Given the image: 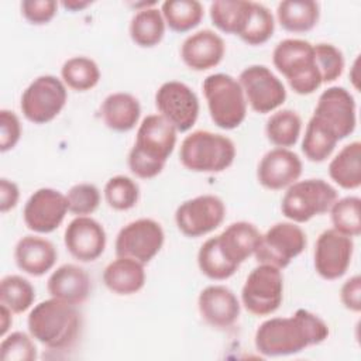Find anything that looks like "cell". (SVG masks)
Instances as JSON below:
<instances>
[{"label":"cell","mask_w":361,"mask_h":361,"mask_svg":"<svg viewBox=\"0 0 361 361\" xmlns=\"http://www.w3.org/2000/svg\"><path fill=\"white\" fill-rule=\"evenodd\" d=\"M329 337V326L317 314L298 309L289 317H272L262 322L254 336V344L265 357L292 355Z\"/></svg>","instance_id":"obj_1"},{"label":"cell","mask_w":361,"mask_h":361,"mask_svg":"<svg viewBox=\"0 0 361 361\" xmlns=\"http://www.w3.org/2000/svg\"><path fill=\"white\" fill-rule=\"evenodd\" d=\"M176 130L161 114H149L138 126L128 152V168L140 179L158 176L176 145Z\"/></svg>","instance_id":"obj_2"},{"label":"cell","mask_w":361,"mask_h":361,"mask_svg":"<svg viewBox=\"0 0 361 361\" xmlns=\"http://www.w3.org/2000/svg\"><path fill=\"white\" fill-rule=\"evenodd\" d=\"M30 334L49 350L71 348L82 331V314L75 305L51 298L32 307L27 319Z\"/></svg>","instance_id":"obj_3"},{"label":"cell","mask_w":361,"mask_h":361,"mask_svg":"<svg viewBox=\"0 0 361 361\" xmlns=\"http://www.w3.org/2000/svg\"><path fill=\"white\" fill-rule=\"evenodd\" d=\"M272 62L296 94H312L323 83L316 65L313 45L306 39H282L274 48Z\"/></svg>","instance_id":"obj_4"},{"label":"cell","mask_w":361,"mask_h":361,"mask_svg":"<svg viewBox=\"0 0 361 361\" xmlns=\"http://www.w3.org/2000/svg\"><path fill=\"white\" fill-rule=\"evenodd\" d=\"M235 152L231 138L207 130H196L183 138L179 161L192 172L219 173L233 165Z\"/></svg>","instance_id":"obj_5"},{"label":"cell","mask_w":361,"mask_h":361,"mask_svg":"<svg viewBox=\"0 0 361 361\" xmlns=\"http://www.w3.org/2000/svg\"><path fill=\"white\" fill-rule=\"evenodd\" d=\"M212 121L223 130H234L247 116V100L238 79L227 73H212L202 83Z\"/></svg>","instance_id":"obj_6"},{"label":"cell","mask_w":361,"mask_h":361,"mask_svg":"<svg viewBox=\"0 0 361 361\" xmlns=\"http://www.w3.org/2000/svg\"><path fill=\"white\" fill-rule=\"evenodd\" d=\"M337 200V189L327 180L310 178L292 183L281 202L282 214L293 223H306L324 214Z\"/></svg>","instance_id":"obj_7"},{"label":"cell","mask_w":361,"mask_h":361,"mask_svg":"<svg viewBox=\"0 0 361 361\" xmlns=\"http://www.w3.org/2000/svg\"><path fill=\"white\" fill-rule=\"evenodd\" d=\"M283 299V275L279 268L259 264L247 276L241 289V303L254 316L276 312Z\"/></svg>","instance_id":"obj_8"},{"label":"cell","mask_w":361,"mask_h":361,"mask_svg":"<svg viewBox=\"0 0 361 361\" xmlns=\"http://www.w3.org/2000/svg\"><path fill=\"white\" fill-rule=\"evenodd\" d=\"M68 100L66 85L54 75L35 78L23 92L20 109L24 117L34 124L52 121Z\"/></svg>","instance_id":"obj_9"},{"label":"cell","mask_w":361,"mask_h":361,"mask_svg":"<svg viewBox=\"0 0 361 361\" xmlns=\"http://www.w3.org/2000/svg\"><path fill=\"white\" fill-rule=\"evenodd\" d=\"M306 245V233L296 223L279 221L261 234L254 257L258 264H269L283 269L305 251Z\"/></svg>","instance_id":"obj_10"},{"label":"cell","mask_w":361,"mask_h":361,"mask_svg":"<svg viewBox=\"0 0 361 361\" xmlns=\"http://www.w3.org/2000/svg\"><path fill=\"white\" fill-rule=\"evenodd\" d=\"M165 241L162 226L154 219H137L126 224L116 237L117 257H128L141 264H148L161 251Z\"/></svg>","instance_id":"obj_11"},{"label":"cell","mask_w":361,"mask_h":361,"mask_svg":"<svg viewBox=\"0 0 361 361\" xmlns=\"http://www.w3.org/2000/svg\"><path fill=\"white\" fill-rule=\"evenodd\" d=\"M238 82L247 104L259 114H267L281 107L286 100L282 80L265 65H250L241 71Z\"/></svg>","instance_id":"obj_12"},{"label":"cell","mask_w":361,"mask_h":361,"mask_svg":"<svg viewBox=\"0 0 361 361\" xmlns=\"http://www.w3.org/2000/svg\"><path fill=\"white\" fill-rule=\"evenodd\" d=\"M155 107L179 133L189 131L195 126L200 110L197 94L179 80H169L158 87Z\"/></svg>","instance_id":"obj_13"},{"label":"cell","mask_w":361,"mask_h":361,"mask_svg":"<svg viewBox=\"0 0 361 361\" xmlns=\"http://www.w3.org/2000/svg\"><path fill=\"white\" fill-rule=\"evenodd\" d=\"M226 217L224 202L216 195H200L180 203L175 212L178 230L190 238L216 230Z\"/></svg>","instance_id":"obj_14"},{"label":"cell","mask_w":361,"mask_h":361,"mask_svg":"<svg viewBox=\"0 0 361 361\" xmlns=\"http://www.w3.org/2000/svg\"><path fill=\"white\" fill-rule=\"evenodd\" d=\"M354 241L334 228L324 230L316 240L313 265L316 272L327 281L341 278L353 259Z\"/></svg>","instance_id":"obj_15"},{"label":"cell","mask_w":361,"mask_h":361,"mask_svg":"<svg viewBox=\"0 0 361 361\" xmlns=\"http://www.w3.org/2000/svg\"><path fill=\"white\" fill-rule=\"evenodd\" d=\"M68 212L66 195L52 188H39L25 202L23 219L31 231L48 234L62 224Z\"/></svg>","instance_id":"obj_16"},{"label":"cell","mask_w":361,"mask_h":361,"mask_svg":"<svg viewBox=\"0 0 361 361\" xmlns=\"http://www.w3.org/2000/svg\"><path fill=\"white\" fill-rule=\"evenodd\" d=\"M313 116L327 124L338 140H344L354 133L357 126L355 100L343 86L327 87L319 96Z\"/></svg>","instance_id":"obj_17"},{"label":"cell","mask_w":361,"mask_h":361,"mask_svg":"<svg viewBox=\"0 0 361 361\" xmlns=\"http://www.w3.org/2000/svg\"><path fill=\"white\" fill-rule=\"evenodd\" d=\"M63 243L69 254L80 262L96 261L106 248L104 227L89 216H76L65 228Z\"/></svg>","instance_id":"obj_18"},{"label":"cell","mask_w":361,"mask_h":361,"mask_svg":"<svg viewBox=\"0 0 361 361\" xmlns=\"http://www.w3.org/2000/svg\"><path fill=\"white\" fill-rule=\"evenodd\" d=\"M303 164L289 148H274L259 161L257 179L268 190H282L295 183L302 175Z\"/></svg>","instance_id":"obj_19"},{"label":"cell","mask_w":361,"mask_h":361,"mask_svg":"<svg viewBox=\"0 0 361 361\" xmlns=\"http://www.w3.org/2000/svg\"><path fill=\"white\" fill-rule=\"evenodd\" d=\"M197 309L209 326L226 330L238 320L241 305L230 288L224 285H209L199 293Z\"/></svg>","instance_id":"obj_20"},{"label":"cell","mask_w":361,"mask_h":361,"mask_svg":"<svg viewBox=\"0 0 361 361\" xmlns=\"http://www.w3.org/2000/svg\"><path fill=\"white\" fill-rule=\"evenodd\" d=\"M226 44L213 30H200L189 37L180 45V58L183 63L197 72L217 66L224 56Z\"/></svg>","instance_id":"obj_21"},{"label":"cell","mask_w":361,"mask_h":361,"mask_svg":"<svg viewBox=\"0 0 361 361\" xmlns=\"http://www.w3.org/2000/svg\"><path fill=\"white\" fill-rule=\"evenodd\" d=\"M47 290L51 298L78 306L89 298L92 279L82 267L63 264L49 275L47 281Z\"/></svg>","instance_id":"obj_22"},{"label":"cell","mask_w":361,"mask_h":361,"mask_svg":"<svg viewBox=\"0 0 361 361\" xmlns=\"http://www.w3.org/2000/svg\"><path fill=\"white\" fill-rule=\"evenodd\" d=\"M217 245L223 257L238 267L251 255L255 254L261 241V233L248 221H235L216 235Z\"/></svg>","instance_id":"obj_23"},{"label":"cell","mask_w":361,"mask_h":361,"mask_svg":"<svg viewBox=\"0 0 361 361\" xmlns=\"http://www.w3.org/2000/svg\"><path fill=\"white\" fill-rule=\"evenodd\" d=\"M56 258L58 251L55 245L49 240L38 235L21 237L14 248L16 265L31 276H42L51 271Z\"/></svg>","instance_id":"obj_24"},{"label":"cell","mask_w":361,"mask_h":361,"mask_svg":"<svg viewBox=\"0 0 361 361\" xmlns=\"http://www.w3.org/2000/svg\"><path fill=\"white\" fill-rule=\"evenodd\" d=\"M103 283L116 295H134L145 285L144 264L128 257H117L104 268Z\"/></svg>","instance_id":"obj_25"},{"label":"cell","mask_w":361,"mask_h":361,"mask_svg":"<svg viewBox=\"0 0 361 361\" xmlns=\"http://www.w3.org/2000/svg\"><path fill=\"white\" fill-rule=\"evenodd\" d=\"M100 114L104 124L117 133H127L133 130L140 120L141 106L135 96L126 92H116L109 94L102 106Z\"/></svg>","instance_id":"obj_26"},{"label":"cell","mask_w":361,"mask_h":361,"mask_svg":"<svg viewBox=\"0 0 361 361\" xmlns=\"http://www.w3.org/2000/svg\"><path fill=\"white\" fill-rule=\"evenodd\" d=\"M276 18L289 32H307L320 18V6L313 0H285L278 3Z\"/></svg>","instance_id":"obj_27"},{"label":"cell","mask_w":361,"mask_h":361,"mask_svg":"<svg viewBox=\"0 0 361 361\" xmlns=\"http://www.w3.org/2000/svg\"><path fill=\"white\" fill-rule=\"evenodd\" d=\"M329 176L334 183L347 190L361 186V142L344 145L329 164Z\"/></svg>","instance_id":"obj_28"},{"label":"cell","mask_w":361,"mask_h":361,"mask_svg":"<svg viewBox=\"0 0 361 361\" xmlns=\"http://www.w3.org/2000/svg\"><path fill=\"white\" fill-rule=\"evenodd\" d=\"M165 20L159 8L151 6L140 8L131 18L128 32L133 42L141 48L158 45L165 35Z\"/></svg>","instance_id":"obj_29"},{"label":"cell","mask_w":361,"mask_h":361,"mask_svg":"<svg viewBox=\"0 0 361 361\" xmlns=\"http://www.w3.org/2000/svg\"><path fill=\"white\" fill-rule=\"evenodd\" d=\"M338 141V137L327 124L312 116L306 124L302 152L312 162H323L333 154Z\"/></svg>","instance_id":"obj_30"},{"label":"cell","mask_w":361,"mask_h":361,"mask_svg":"<svg viewBox=\"0 0 361 361\" xmlns=\"http://www.w3.org/2000/svg\"><path fill=\"white\" fill-rule=\"evenodd\" d=\"M251 3L245 0H216L210 4V20L221 32L240 35L248 20Z\"/></svg>","instance_id":"obj_31"},{"label":"cell","mask_w":361,"mask_h":361,"mask_svg":"<svg viewBox=\"0 0 361 361\" xmlns=\"http://www.w3.org/2000/svg\"><path fill=\"white\" fill-rule=\"evenodd\" d=\"M302 131L300 116L290 109H282L271 114L265 124V135L276 148L293 147Z\"/></svg>","instance_id":"obj_32"},{"label":"cell","mask_w":361,"mask_h":361,"mask_svg":"<svg viewBox=\"0 0 361 361\" xmlns=\"http://www.w3.org/2000/svg\"><path fill=\"white\" fill-rule=\"evenodd\" d=\"M165 24L175 32H188L196 28L203 16V6L197 0H168L161 6Z\"/></svg>","instance_id":"obj_33"},{"label":"cell","mask_w":361,"mask_h":361,"mask_svg":"<svg viewBox=\"0 0 361 361\" xmlns=\"http://www.w3.org/2000/svg\"><path fill=\"white\" fill-rule=\"evenodd\" d=\"M62 82L72 90L87 92L100 80L99 65L87 56H73L61 68Z\"/></svg>","instance_id":"obj_34"},{"label":"cell","mask_w":361,"mask_h":361,"mask_svg":"<svg viewBox=\"0 0 361 361\" xmlns=\"http://www.w3.org/2000/svg\"><path fill=\"white\" fill-rule=\"evenodd\" d=\"M35 300V289L31 282L20 275H7L0 282V303L13 313H24Z\"/></svg>","instance_id":"obj_35"},{"label":"cell","mask_w":361,"mask_h":361,"mask_svg":"<svg viewBox=\"0 0 361 361\" xmlns=\"http://www.w3.org/2000/svg\"><path fill=\"white\" fill-rule=\"evenodd\" d=\"M197 265L200 272L212 281H226L231 278L238 267L228 262L219 250L216 235L207 238L197 251Z\"/></svg>","instance_id":"obj_36"},{"label":"cell","mask_w":361,"mask_h":361,"mask_svg":"<svg viewBox=\"0 0 361 361\" xmlns=\"http://www.w3.org/2000/svg\"><path fill=\"white\" fill-rule=\"evenodd\" d=\"M275 31V18L271 10L262 3L252 1L248 20L238 35L245 44L257 47L265 44Z\"/></svg>","instance_id":"obj_37"},{"label":"cell","mask_w":361,"mask_h":361,"mask_svg":"<svg viewBox=\"0 0 361 361\" xmlns=\"http://www.w3.org/2000/svg\"><path fill=\"white\" fill-rule=\"evenodd\" d=\"M330 220L333 228L348 237L361 234V199L358 196H345L330 207Z\"/></svg>","instance_id":"obj_38"},{"label":"cell","mask_w":361,"mask_h":361,"mask_svg":"<svg viewBox=\"0 0 361 361\" xmlns=\"http://www.w3.org/2000/svg\"><path fill=\"white\" fill-rule=\"evenodd\" d=\"M106 203L118 212L133 209L140 199L138 183L126 175H116L110 178L104 185Z\"/></svg>","instance_id":"obj_39"},{"label":"cell","mask_w":361,"mask_h":361,"mask_svg":"<svg viewBox=\"0 0 361 361\" xmlns=\"http://www.w3.org/2000/svg\"><path fill=\"white\" fill-rule=\"evenodd\" d=\"M34 337L24 331H13L0 343V358L3 361H35L38 357Z\"/></svg>","instance_id":"obj_40"},{"label":"cell","mask_w":361,"mask_h":361,"mask_svg":"<svg viewBox=\"0 0 361 361\" xmlns=\"http://www.w3.org/2000/svg\"><path fill=\"white\" fill-rule=\"evenodd\" d=\"M314 59L319 68L322 82L331 83L337 80L344 71V55L333 44L320 42L313 45Z\"/></svg>","instance_id":"obj_41"},{"label":"cell","mask_w":361,"mask_h":361,"mask_svg":"<svg viewBox=\"0 0 361 361\" xmlns=\"http://www.w3.org/2000/svg\"><path fill=\"white\" fill-rule=\"evenodd\" d=\"M66 200L68 210L72 214L89 216L94 213L100 204V190L93 183H76L68 190Z\"/></svg>","instance_id":"obj_42"},{"label":"cell","mask_w":361,"mask_h":361,"mask_svg":"<svg viewBox=\"0 0 361 361\" xmlns=\"http://www.w3.org/2000/svg\"><path fill=\"white\" fill-rule=\"evenodd\" d=\"M21 14L24 18L34 24H48L56 14L58 3L55 0H24L20 4Z\"/></svg>","instance_id":"obj_43"},{"label":"cell","mask_w":361,"mask_h":361,"mask_svg":"<svg viewBox=\"0 0 361 361\" xmlns=\"http://www.w3.org/2000/svg\"><path fill=\"white\" fill-rule=\"evenodd\" d=\"M21 138V123L17 114L11 110H0V151L13 149Z\"/></svg>","instance_id":"obj_44"},{"label":"cell","mask_w":361,"mask_h":361,"mask_svg":"<svg viewBox=\"0 0 361 361\" xmlns=\"http://www.w3.org/2000/svg\"><path fill=\"white\" fill-rule=\"evenodd\" d=\"M340 300L343 306L354 313L361 310V276L354 275L348 278L340 289Z\"/></svg>","instance_id":"obj_45"},{"label":"cell","mask_w":361,"mask_h":361,"mask_svg":"<svg viewBox=\"0 0 361 361\" xmlns=\"http://www.w3.org/2000/svg\"><path fill=\"white\" fill-rule=\"evenodd\" d=\"M20 199V189L16 182L1 178L0 179V212L7 213L14 209Z\"/></svg>","instance_id":"obj_46"},{"label":"cell","mask_w":361,"mask_h":361,"mask_svg":"<svg viewBox=\"0 0 361 361\" xmlns=\"http://www.w3.org/2000/svg\"><path fill=\"white\" fill-rule=\"evenodd\" d=\"M13 312L7 307V306H4V305H1L0 303V316H1V322H0V336L1 337H4L6 336V333H7V330L11 327V324H13Z\"/></svg>","instance_id":"obj_47"},{"label":"cell","mask_w":361,"mask_h":361,"mask_svg":"<svg viewBox=\"0 0 361 361\" xmlns=\"http://www.w3.org/2000/svg\"><path fill=\"white\" fill-rule=\"evenodd\" d=\"M63 8L69 10V11H80L83 8H86L87 6L92 4V1H78V0H68V1H62L61 3Z\"/></svg>","instance_id":"obj_48"}]
</instances>
